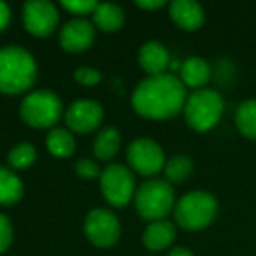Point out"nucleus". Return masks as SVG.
I'll return each mask as SVG.
<instances>
[{
  "mask_svg": "<svg viewBox=\"0 0 256 256\" xmlns=\"http://www.w3.org/2000/svg\"><path fill=\"white\" fill-rule=\"evenodd\" d=\"M174 238H176V226L170 221H165V220L153 221L142 235L144 246L148 249H151V251L167 249L174 242Z\"/></svg>",
  "mask_w": 256,
  "mask_h": 256,
  "instance_id": "nucleus-15",
  "label": "nucleus"
},
{
  "mask_svg": "<svg viewBox=\"0 0 256 256\" xmlns=\"http://www.w3.org/2000/svg\"><path fill=\"white\" fill-rule=\"evenodd\" d=\"M170 18L174 20V23L182 30H188V32H195L200 26L204 25V9L198 2H193V0H174L170 4Z\"/></svg>",
  "mask_w": 256,
  "mask_h": 256,
  "instance_id": "nucleus-13",
  "label": "nucleus"
},
{
  "mask_svg": "<svg viewBox=\"0 0 256 256\" xmlns=\"http://www.w3.org/2000/svg\"><path fill=\"white\" fill-rule=\"evenodd\" d=\"M210 78V67L206 60L192 56L181 65V81L190 88H202Z\"/></svg>",
  "mask_w": 256,
  "mask_h": 256,
  "instance_id": "nucleus-16",
  "label": "nucleus"
},
{
  "mask_svg": "<svg viewBox=\"0 0 256 256\" xmlns=\"http://www.w3.org/2000/svg\"><path fill=\"white\" fill-rule=\"evenodd\" d=\"M62 100L58 98L56 93L48 92V90H39L22 102L20 112L26 124L34 128H50L60 120L62 116Z\"/></svg>",
  "mask_w": 256,
  "mask_h": 256,
  "instance_id": "nucleus-6",
  "label": "nucleus"
},
{
  "mask_svg": "<svg viewBox=\"0 0 256 256\" xmlns=\"http://www.w3.org/2000/svg\"><path fill=\"white\" fill-rule=\"evenodd\" d=\"M23 23L32 36L48 37L58 25V9L48 0H30L23 6Z\"/></svg>",
  "mask_w": 256,
  "mask_h": 256,
  "instance_id": "nucleus-10",
  "label": "nucleus"
},
{
  "mask_svg": "<svg viewBox=\"0 0 256 256\" xmlns=\"http://www.w3.org/2000/svg\"><path fill=\"white\" fill-rule=\"evenodd\" d=\"M136 207L144 220H164L174 207V190L170 182L162 179H151L142 182L136 192Z\"/></svg>",
  "mask_w": 256,
  "mask_h": 256,
  "instance_id": "nucleus-5",
  "label": "nucleus"
},
{
  "mask_svg": "<svg viewBox=\"0 0 256 256\" xmlns=\"http://www.w3.org/2000/svg\"><path fill=\"white\" fill-rule=\"evenodd\" d=\"M76 172L84 179H95L102 174L93 160H79L78 164H76Z\"/></svg>",
  "mask_w": 256,
  "mask_h": 256,
  "instance_id": "nucleus-27",
  "label": "nucleus"
},
{
  "mask_svg": "<svg viewBox=\"0 0 256 256\" xmlns=\"http://www.w3.org/2000/svg\"><path fill=\"white\" fill-rule=\"evenodd\" d=\"M168 51L156 40L146 42L139 51V64L150 76H160L168 67Z\"/></svg>",
  "mask_w": 256,
  "mask_h": 256,
  "instance_id": "nucleus-14",
  "label": "nucleus"
},
{
  "mask_svg": "<svg viewBox=\"0 0 256 256\" xmlns=\"http://www.w3.org/2000/svg\"><path fill=\"white\" fill-rule=\"evenodd\" d=\"M223 98L214 90H196L192 96L186 98L184 118L190 128L195 132H207L218 124L223 116Z\"/></svg>",
  "mask_w": 256,
  "mask_h": 256,
  "instance_id": "nucleus-3",
  "label": "nucleus"
},
{
  "mask_svg": "<svg viewBox=\"0 0 256 256\" xmlns=\"http://www.w3.org/2000/svg\"><path fill=\"white\" fill-rule=\"evenodd\" d=\"M235 123L242 136L256 140V98H249L238 106Z\"/></svg>",
  "mask_w": 256,
  "mask_h": 256,
  "instance_id": "nucleus-21",
  "label": "nucleus"
},
{
  "mask_svg": "<svg viewBox=\"0 0 256 256\" xmlns=\"http://www.w3.org/2000/svg\"><path fill=\"white\" fill-rule=\"evenodd\" d=\"M76 81L79 82V84H84V86H95L100 82V79H102V74H100L96 68L93 67H79L78 70H76L74 74Z\"/></svg>",
  "mask_w": 256,
  "mask_h": 256,
  "instance_id": "nucleus-25",
  "label": "nucleus"
},
{
  "mask_svg": "<svg viewBox=\"0 0 256 256\" xmlns=\"http://www.w3.org/2000/svg\"><path fill=\"white\" fill-rule=\"evenodd\" d=\"M46 144L50 153L54 154L56 158H68L76 150L74 137L65 128H51L50 134H48Z\"/></svg>",
  "mask_w": 256,
  "mask_h": 256,
  "instance_id": "nucleus-20",
  "label": "nucleus"
},
{
  "mask_svg": "<svg viewBox=\"0 0 256 256\" xmlns=\"http://www.w3.org/2000/svg\"><path fill=\"white\" fill-rule=\"evenodd\" d=\"M93 22L102 32H116L124 23V12L120 6L110 4H98V8L93 12Z\"/></svg>",
  "mask_w": 256,
  "mask_h": 256,
  "instance_id": "nucleus-17",
  "label": "nucleus"
},
{
  "mask_svg": "<svg viewBox=\"0 0 256 256\" xmlns=\"http://www.w3.org/2000/svg\"><path fill=\"white\" fill-rule=\"evenodd\" d=\"M121 146V136L114 126H106L100 130L96 136L95 142H93V153L98 160H110L116 156Z\"/></svg>",
  "mask_w": 256,
  "mask_h": 256,
  "instance_id": "nucleus-18",
  "label": "nucleus"
},
{
  "mask_svg": "<svg viewBox=\"0 0 256 256\" xmlns=\"http://www.w3.org/2000/svg\"><path fill=\"white\" fill-rule=\"evenodd\" d=\"M23 196V184L12 170L0 167V206H12Z\"/></svg>",
  "mask_w": 256,
  "mask_h": 256,
  "instance_id": "nucleus-19",
  "label": "nucleus"
},
{
  "mask_svg": "<svg viewBox=\"0 0 256 256\" xmlns=\"http://www.w3.org/2000/svg\"><path fill=\"white\" fill-rule=\"evenodd\" d=\"M167 256H193V254L188 251V249H184V248H178V249H174V251L168 252Z\"/></svg>",
  "mask_w": 256,
  "mask_h": 256,
  "instance_id": "nucleus-30",
  "label": "nucleus"
},
{
  "mask_svg": "<svg viewBox=\"0 0 256 256\" xmlns=\"http://www.w3.org/2000/svg\"><path fill=\"white\" fill-rule=\"evenodd\" d=\"M95 39V28L90 22L82 18L65 23L60 32V44L68 53H81L88 50Z\"/></svg>",
  "mask_w": 256,
  "mask_h": 256,
  "instance_id": "nucleus-12",
  "label": "nucleus"
},
{
  "mask_svg": "<svg viewBox=\"0 0 256 256\" xmlns=\"http://www.w3.org/2000/svg\"><path fill=\"white\" fill-rule=\"evenodd\" d=\"M164 170L170 182H182L192 176L193 162L186 154H174L170 160L165 162Z\"/></svg>",
  "mask_w": 256,
  "mask_h": 256,
  "instance_id": "nucleus-22",
  "label": "nucleus"
},
{
  "mask_svg": "<svg viewBox=\"0 0 256 256\" xmlns=\"http://www.w3.org/2000/svg\"><path fill=\"white\" fill-rule=\"evenodd\" d=\"M62 6H64L68 12H72V14H76V16L93 14L95 9L98 8V4H96L95 0H64Z\"/></svg>",
  "mask_w": 256,
  "mask_h": 256,
  "instance_id": "nucleus-24",
  "label": "nucleus"
},
{
  "mask_svg": "<svg viewBox=\"0 0 256 256\" xmlns=\"http://www.w3.org/2000/svg\"><path fill=\"white\" fill-rule=\"evenodd\" d=\"M12 242V224L8 216L0 214V254L9 249Z\"/></svg>",
  "mask_w": 256,
  "mask_h": 256,
  "instance_id": "nucleus-26",
  "label": "nucleus"
},
{
  "mask_svg": "<svg viewBox=\"0 0 256 256\" xmlns=\"http://www.w3.org/2000/svg\"><path fill=\"white\" fill-rule=\"evenodd\" d=\"M218 214V202L207 192L186 193L176 206V221L184 230H202L209 226Z\"/></svg>",
  "mask_w": 256,
  "mask_h": 256,
  "instance_id": "nucleus-4",
  "label": "nucleus"
},
{
  "mask_svg": "<svg viewBox=\"0 0 256 256\" xmlns=\"http://www.w3.org/2000/svg\"><path fill=\"white\" fill-rule=\"evenodd\" d=\"M136 6L142 9H160L165 6V2L164 0H137Z\"/></svg>",
  "mask_w": 256,
  "mask_h": 256,
  "instance_id": "nucleus-29",
  "label": "nucleus"
},
{
  "mask_svg": "<svg viewBox=\"0 0 256 256\" xmlns=\"http://www.w3.org/2000/svg\"><path fill=\"white\" fill-rule=\"evenodd\" d=\"M84 234L98 248H110L120 238L121 226L110 210L93 209L84 220Z\"/></svg>",
  "mask_w": 256,
  "mask_h": 256,
  "instance_id": "nucleus-9",
  "label": "nucleus"
},
{
  "mask_svg": "<svg viewBox=\"0 0 256 256\" xmlns=\"http://www.w3.org/2000/svg\"><path fill=\"white\" fill-rule=\"evenodd\" d=\"M9 20H11V11H9V6L0 2V32L9 25Z\"/></svg>",
  "mask_w": 256,
  "mask_h": 256,
  "instance_id": "nucleus-28",
  "label": "nucleus"
},
{
  "mask_svg": "<svg viewBox=\"0 0 256 256\" xmlns=\"http://www.w3.org/2000/svg\"><path fill=\"white\" fill-rule=\"evenodd\" d=\"M104 110L93 100H76L70 104L65 112V121L70 130L78 134L93 132L100 123H102Z\"/></svg>",
  "mask_w": 256,
  "mask_h": 256,
  "instance_id": "nucleus-11",
  "label": "nucleus"
},
{
  "mask_svg": "<svg viewBox=\"0 0 256 256\" xmlns=\"http://www.w3.org/2000/svg\"><path fill=\"white\" fill-rule=\"evenodd\" d=\"M36 156H37V151L32 144L28 142H23V144H18L14 146L11 151H9V165L16 170H23V168L30 167V165L36 162Z\"/></svg>",
  "mask_w": 256,
  "mask_h": 256,
  "instance_id": "nucleus-23",
  "label": "nucleus"
},
{
  "mask_svg": "<svg viewBox=\"0 0 256 256\" xmlns=\"http://www.w3.org/2000/svg\"><path fill=\"white\" fill-rule=\"evenodd\" d=\"M134 109L148 120H170L186 104V86L172 74L150 76L132 95Z\"/></svg>",
  "mask_w": 256,
  "mask_h": 256,
  "instance_id": "nucleus-1",
  "label": "nucleus"
},
{
  "mask_svg": "<svg viewBox=\"0 0 256 256\" xmlns=\"http://www.w3.org/2000/svg\"><path fill=\"white\" fill-rule=\"evenodd\" d=\"M100 190L110 206L123 207L136 195V178L124 165L112 164L100 174Z\"/></svg>",
  "mask_w": 256,
  "mask_h": 256,
  "instance_id": "nucleus-7",
  "label": "nucleus"
},
{
  "mask_svg": "<svg viewBox=\"0 0 256 256\" xmlns=\"http://www.w3.org/2000/svg\"><path fill=\"white\" fill-rule=\"evenodd\" d=\"M37 78V64L26 50L8 46L0 50V92L18 95L32 88Z\"/></svg>",
  "mask_w": 256,
  "mask_h": 256,
  "instance_id": "nucleus-2",
  "label": "nucleus"
},
{
  "mask_svg": "<svg viewBox=\"0 0 256 256\" xmlns=\"http://www.w3.org/2000/svg\"><path fill=\"white\" fill-rule=\"evenodd\" d=\"M128 164L137 174L154 176L165 167L164 150L151 139H136L126 151Z\"/></svg>",
  "mask_w": 256,
  "mask_h": 256,
  "instance_id": "nucleus-8",
  "label": "nucleus"
}]
</instances>
